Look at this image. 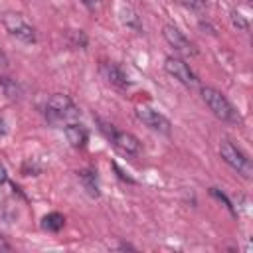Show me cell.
<instances>
[{
	"instance_id": "2",
	"label": "cell",
	"mask_w": 253,
	"mask_h": 253,
	"mask_svg": "<svg viewBox=\"0 0 253 253\" xmlns=\"http://www.w3.org/2000/svg\"><path fill=\"white\" fill-rule=\"evenodd\" d=\"M200 93H202V99H204V103L208 105V109H210L217 119H221V121H225V123H239V121H241L239 113L235 111V107L227 101V97H225L221 91L204 85Z\"/></svg>"
},
{
	"instance_id": "7",
	"label": "cell",
	"mask_w": 253,
	"mask_h": 253,
	"mask_svg": "<svg viewBox=\"0 0 253 253\" xmlns=\"http://www.w3.org/2000/svg\"><path fill=\"white\" fill-rule=\"evenodd\" d=\"M162 36H164V40L174 47V51H178L180 55H196L198 51H196V47H194V43L184 36V32H180L176 26H172V24H166L164 28H162Z\"/></svg>"
},
{
	"instance_id": "26",
	"label": "cell",
	"mask_w": 253,
	"mask_h": 253,
	"mask_svg": "<svg viewBox=\"0 0 253 253\" xmlns=\"http://www.w3.org/2000/svg\"><path fill=\"white\" fill-rule=\"evenodd\" d=\"M247 2H251V0H247Z\"/></svg>"
},
{
	"instance_id": "20",
	"label": "cell",
	"mask_w": 253,
	"mask_h": 253,
	"mask_svg": "<svg viewBox=\"0 0 253 253\" xmlns=\"http://www.w3.org/2000/svg\"><path fill=\"white\" fill-rule=\"evenodd\" d=\"M113 168H115V172H117V176H119L121 180L128 182V184H134V180H132V178H130V176H128L125 170H121V168H119V164H115V162H113Z\"/></svg>"
},
{
	"instance_id": "12",
	"label": "cell",
	"mask_w": 253,
	"mask_h": 253,
	"mask_svg": "<svg viewBox=\"0 0 253 253\" xmlns=\"http://www.w3.org/2000/svg\"><path fill=\"white\" fill-rule=\"evenodd\" d=\"M63 225H65V217H63L59 211H51V213H47V215L42 217V227H43L45 231L57 233V231L63 229Z\"/></svg>"
},
{
	"instance_id": "13",
	"label": "cell",
	"mask_w": 253,
	"mask_h": 253,
	"mask_svg": "<svg viewBox=\"0 0 253 253\" xmlns=\"http://www.w3.org/2000/svg\"><path fill=\"white\" fill-rule=\"evenodd\" d=\"M0 87L4 89L6 97H8V99H12V101H16V99H20V97H22V87H20V83H18L16 79H12V77L0 75Z\"/></svg>"
},
{
	"instance_id": "4",
	"label": "cell",
	"mask_w": 253,
	"mask_h": 253,
	"mask_svg": "<svg viewBox=\"0 0 253 253\" xmlns=\"http://www.w3.org/2000/svg\"><path fill=\"white\" fill-rule=\"evenodd\" d=\"M2 24L20 42H24V43H34L36 42V30L24 20L22 14H18V12H4L2 14Z\"/></svg>"
},
{
	"instance_id": "22",
	"label": "cell",
	"mask_w": 253,
	"mask_h": 253,
	"mask_svg": "<svg viewBox=\"0 0 253 253\" xmlns=\"http://www.w3.org/2000/svg\"><path fill=\"white\" fill-rule=\"evenodd\" d=\"M6 178H8V174H6V168L0 164V184H4V182H6Z\"/></svg>"
},
{
	"instance_id": "5",
	"label": "cell",
	"mask_w": 253,
	"mask_h": 253,
	"mask_svg": "<svg viewBox=\"0 0 253 253\" xmlns=\"http://www.w3.org/2000/svg\"><path fill=\"white\" fill-rule=\"evenodd\" d=\"M164 69H166L174 79H178L182 85H186V87H194V85L198 83L196 73H194V71L190 69V65H188L184 59H180V57H174V55L166 57V59H164Z\"/></svg>"
},
{
	"instance_id": "1",
	"label": "cell",
	"mask_w": 253,
	"mask_h": 253,
	"mask_svg": "<svg viewBox=\"0 0 253 253\" xmlns=\"http://www.w3.org/2000/svg\"><path fill=\"white\" fill-rule=\"evenodd\" d=\"M43 115H45V121L51 126H61L63 128L69 123H75L79 119V109L75 107V103L71 101L69 95L53 93L45 103Z\"/></svg>"
},
{
	"instance_id": "15",
	"label": "cell",
	"mask_w": 253,
	"mask_h": 253,
	"mask_svg": "<svg viewBox=\"0 0 253 253\" xmlns=\"http://www.w3.org/2000/svg\"><path fill=\"white\" fill-rule=\"evenodd\" d=\"M69 42L73 47H85L87 45V36L83 30H71L69 32Z\"/></svg>"
},
{
	"instance_id": "8",
	"label": "cell",
	"mask_w": 253,
	"mask_h": 253,
	"mask_svg": "<svg viewBox=\"0 0 253 253\" xmlns=\"http://www.w3.org/2000/svg\"><path fill=\"white\" fill-rule=\"evenodd\" d=\"M121 152H125V154H128V156H134V154H138L140 152V140L134 136V134H130V132H123V130H115L113 132V136L109 138Z\"/></svg>"
},
{
	"instance_id": "21",
	"label": "cell",
	"mask_w": 253,
	"mask_h": 253,
	"mask_svg": "<svg viewBox=\"0 0 253 253\" xmlns=\"http://www.w3.org/2000/svg\"><path fill=\"white\" fill-rule=\"evenodd\" d=\"M0 251H10V245H8V241L4 239L2 233H0Z\"/></svg>"
},
{
	"instance_id": "9",
	"label": "cell",
	"mask_w": 253,
	"mask_h": 253,
	"mask_svg": "<svg viewBox=\"0 0 253 253\" xmlns=\"http://www.w3.org/2000/svg\"><path fill=\"white\" fill-rule=\"evenodd\" d=\"M63 132H65V136L73 148H85V144L89 140V132L81 123H77V121L69 123L67 126H63Z\"/></svg>"
},
{
	"instance_id": "24",
	"label": "cell",
	"mask_w": 253,
	"mask_h": 253,
	"mask_svg": "<svg viewBox=\"0 0 253 253\" xmlns=\"http://www.w3.org/2000/svg\"><path fill=\"white\" fill-rule=\"evenodd\" d=\"M0 65H2V67H6V57H4V53H2V51H0Z\"/></svg>"
},
{
	"instance_id": "16",
	"label": "cell",
	"mask_w": 253,
	"mask_h": 253,
	"mask_svg": "<svg viewBox=\"0 0 253 253\" xmlns=\"http://www.w3.org/2000/svg\"><path fill=\"white\" fill-rule=\"evenodd\" d=\"M231 22H233V26H235L237 30H243V32L249 30V22H247V20L243 18V14H239L237 10L231 12Z\"/></svg>"
},
{
	"instance_id": "11",
	"label": "cell",
	"mask_w": 253,
	"mask_h": 253,
	"mask_svg": "<svg viewBox=\"0 0 253 253\" xmlns=\"http://www.w3.org/2000/svg\"><path fill=\"white\" fill-rule=\"evenodd\" d=\"M77 176H79V180H81L83 188L87 190V194H89V196H93V198H97V196H99L97 172H93V170H81V172H77Z\"/></svg>"
},
{
	"instance_id": "25",
	"label": "cell",
	"mask_w": 253,
	"mask_h": 253,
	"mask_svg": "<svg viewBox=\"0 0 253 253\" xmlns=\"http://www.w3.org/2000/svg\"><path fill=\"white\" fill-rule=\"evenodd\" d=\"M6 132V125H4V121L0 119V134H4Z\"/></svg>"
},
{
	"instance_id": "6",
	"label": "cell",
	"mask_w": 253,
	"mask_h": 253,
	"mask_svg": "<svg viewBox=\"0 0 253 253\" xmlns=\"http://www.w3.org/2000/svg\"><path fill=\"white\" fill-rule=\"evenodd\" d=\"M136 119L144 126H148L150 130H156V132H162V134H170V121L162 113H158V111H154V109H150L146 105L136 107Z\"/></svg>"
},
{
	"instance_id": "19",
	"label": "cell",
	"mask_w": 253,
	"mask_h": 253,
	"mask_svg": "<svg viewBox=\"0 0 253 253\" xmlns=\"http://www.w3.org/2000/svg\"><path fill=\"white\" fill-rule=\"evenodd\" d=\"M176 2L190 8V10H202L204 8V0H176Z\"/></svg>"
},
{
	"instance_id": "3",
	"label": "cell",
	"mask_w": 253,
	"mask_h": 253,
	"mask_svg": "<svg viewBox=\"0 0 253 253\" xmlns=\"http://www.w3.org/2000/svg\"><path fill=\"white\" fill-rule=\"evenodd\" d=\"M219 156L223 158L225 164H229L237 174L245 176V178H251L253 174V166H251V160L231 142V140H221L219 144Z\"/></svg>"
},
{
	"instance_id": "14",
	"label": "cell",
	"mask_w": 253,
	"mask_h": 253,
	"mask_svg": "<svg viewBox=\"0 0 253 253\" xmlns=\"http://www.w3.org/2000/svg\"><path fill=\"white\" fill-rule=\"evenodd\" d=\"M123 22L128 26V28H134V30H140V22H138V16H136V12L130 8V6H126V8H123Z\"/></svg>"
},
{
	"instance_id": "17",
	"label": "cell",
	"mask_w": 253,
	"mask_h": 253,
	"mask_svg": "<svg viewBox=\"0 0 253 253\" xmlns=\"http://www.w3.org/2000/svg\"><path fill=\"white\" fill-rule=\"evenodd\" d=\"M210 194H211L213 198H217L219 202H223V204H225V208H227V210H229V211H231V213L235 215V208H233V204H231V200H229V198H227V196H225L223 192H219L217 188H210Z\"/></svg>"
},
{
	"instance_id": "10",
	"label": "cell",
	"mask_w": 253,
	"mask_h": 253,
	"mask_svg": "<svg viewBox=\"0 0 253 253\" xmlns=\"http://www.w3.org/2000/svg\"><path fill=\"white\" fill-rule=\"evenodd\" d=\"M101 69H103V75L109 79V83H113V85H117V87H121V89H125V87L130 85L126 73H125L117 63H113V61H105Z\"/></svg>"
},
{
	"instance_id": "23",
	"label": "cell",
	"mask_w": 253,
	"mask_h": 253,
	"mask_svg": "<svg viewBox=\"0 0 253 253\" xmlns=\"http://www.w3.org/2000/svg\"><path fill=\"white\" fill-rule=\"evenodd\" d=\"M79 2H81V4H85L87 8H95V4H97L99 0H79Z\"/></svg>"
},
{
	"instance_id": "18",
	"label": "cell",
	"mask_w": 253,
	"mask_h": 253,
	"mask_svg": "<svg viewBox=\"0 0 253 253\" xmlns=\"http://www.w3.org/2000/svg\"><path fill=\"white\" fill-rule=\"evenodd\" d=\"M22 172H24L26 176H38V174L42 172V168H40V166H36L32 160H26V162H24V166H22Z\"/></svg>"
}]
</instances>
